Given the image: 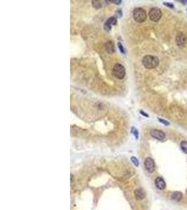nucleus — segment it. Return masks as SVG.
<instances>
[{
	"instance_id": "1",
	"label": "nucleus",
	"mask_w": 187,
	"mask_h": 210,
	"mask_svg": "<svg viewBox=\"0 0 187 210\" xmlns=\"http://www.w3.org/2000/svg\"><path fill=\"white\" fill-rule=\"evenodd\" d=\"M142 64L147 69L156 67L159 64V60L157 57L153 56H146L142 60Z\"/></svg>"
},
{
	"instance_id": "2",
	"label": "nucleus",
	"mask_w": 187,
	"mask_h": 210,
	"mask_svg": "<svg viewBox=\"0 0 187 210\" xmlns=\"http://www.w3.org/2000/svg\"><path fill=\"white\" fill-rule=\"evenodd\" d=\"M132 16L136 22L140 23L145 22L147 18V13L142 8H136L134 9L133 12H132Z\"/></svg>"
},
{
	"instance_id": "3",
	"label": "nucleus",
	"mask_w": 187,
	"mask_h": 210,
	"mask_svg": "<svg viewBox=\"0 0 187 210\" xmlns=\"http://www.w3.org/2000/svg\"><path fill=\"white\" fill-rule=\"evenodd\" d=\"M113 74L118 79H123L126 75L125 67L121 64H116L113 68Z\"/></svg>"
},
{
	"instance_id": "4",
	"label": "nucleus",
	"mask_w": 187,
	"mask_h": 210,
	"mask_svg": "<svg viewBox=\"0 0 187 210\" xmlns=\"http://www.w3.org/2000/svg\"><path fill=\"white\" fill-rule=\"evenodd\" d=\"M149 18L153 22H157L162 17V12L159 8H153L149 11Z\"/></svg>"
},
{
	"instance_id": "5",
	"label": "nucleus",
	"mask_w": 187,
	"mask_h": 210,
	"mask_svg": "<svg viewBox=\"0 0 187 210\" xmlns=\"http://www.w3.org/2000/svg\"><path fill=\"white\" fill-rule=\"evenodd\" d=\"M145 168L149 172H153L155 170V162L151 158H147L145 160Z\"/></svg>"
},
{
	"instance_id": "6",
	"label": "nucleus",
	"mask_w": 187,
	"mask_h": 210,
	"mask_svg": "<svg viewBox=\"0 0 187 210\" xmlns=\"http://www.w3.org/2000/svg\"><path fill=\"white\" fill-rule=\"evenodd\" d=\"M151 135L153 138L156 139L160 141L164 140L165 138V133L162 132L161 130H152L151 131Z\"/></svg>"
},
{
	"instance_id": "7",
	"label": "nucleus",
	"mask_w": 187,
	"mask_h": 210,
	"mask_svg": "<svg viewBox=\"0 0 187 210\" xmlns=\"http://www.w3.org/2000/svg\"><path fill=\"white\" fill-rule=\"evenodd\" d=\"M116 23H117V20H116V18L114 17L110 18L105 22L104 25V30L107 31V32H110L111 29H112V25H116Z\"/></svg>"
},
{
	"instance_id": "8",
	"label": "nucleus",
	"mask_w": 187,
	"mask_h": 210,
	"mask_svg": "<svg viewBox=\"0 0 187 210\" xmlns=\"http://www.w3.org/2000/svg\"><path fill=\"white\" fill-rule=\"evenodd\" d=\"M155 184H156V187L160 190L165 189V186H166L165 180L163 179L162 177H161V176H159V177L156 179Z\"/></svg>"
},
{
	"instance_id": "9",
	"label": "nucleus",
	"mask_w": 187,
	"mask_h": 210,
	"mask_svg": "<svg viewBox=\"0 0 187 210\" xmlns=\"http://www.w3.org/2000/svg\"><path fill=\"white\" fill-rule=\"evenodd\" d=\"M186 42V35L182 34V33H180L177 35L176 37V43L178 46H183L185 43Z\"/></svg>"
},
{
	"instance_id": "10",
	"label": "nucleus",
	"mask_w": 187,
	"mask_h": 210,
	"mask_svg": "<svg viewBox=\"0 0 187 210\" xmlns=\"http://www.w3.org/2000/svg\"><path fill=\"white\" fill-rule=\"evenodd\" d=\"M135 195L136 199L140 200H142L145 198V193L142 188H138L135 191Z\"/></svg>"
},
{
	"instance_id": "11",
	"label": "nucleus",
	"mask_w": 187,
	"mask_h": 210,
	"mask_svg": "<svg viewBox=\"0 0 187 210\" xmlns=\"http://www.w3.org/2000/svg\"><path fill=\"white\" fill-rule=\"evenodd\" d=\"M183 195L180 191H175L171 195V199L175 202H180L182 199Z\"/></svg>"
},
{
	"instance_id": "12",
	"label": "nucleus",
	"mask_w": 187,
	"mask_h": 210,
	"mask_svg": "<svg viewBox=\"0 0 187 210\" xmlns=\"http://www.w3.org/2000/svg\"><path fill=\"white\" fill-rule=\"evenodd\" d=\"M105 46H106L107 51L110 54H112L114 52V50H115L114 46V44H113L112 42H108L106 44V45H105Z\"/></svg>"
},
{
	"instance_id": "13",
	"label": "nucleus",
	"mask_w": 187,
	"mask_h": 210,
	"mask_svg": "<svg viewBox=\"0 0 187 210\" xmlns=\"http://www.w3.org/2000/svg\"><path fill=\"white\" fill-rule=\"evenodd\" d=\"M181 149L182 150V151L184 153V154H187V142L186 141H182L180 144Z\"/></svg>"
},
{
	"instance_id": "14",
	"label": "nucleus",
	"mask_w": 187,
	"mask_h": 210,
	"mask_svg": "<svg viewBox=\"0 0 187 210\" xmlns=\"http://www.w3.org/2000/svg\"><path fill=\"white\" fill-rule=\"evenodd\" d=\"M93 7L95 9H99L102 7V1H92Z\"/></svg>"
},
{
	"instance_id": "15",
	"label": "nucleus",
	"mask_w": 187,
	"mask_h": 210,
	"mask_svg": "<svg viewBox=\"0 0 187 210\" xmlns=\"http://www.w3.org/2000/svg\"><path fill=\"white\" fill-rule=\"evenodd\" d=\"M131 132L133 134L134 136L136 139H138V136H139V132H138V130L135 128V127H132L131 128Z\"/></svg>"
},
{
	"instance_id": "16",
	"label": "nucleus",
	"mask_w": 187,
	"mask_h": 210,
	"mask_svg": "<svg viewBox=\"0 0 187 210\" xmlns=\"http://www.w3.org/2000/svg\"><path fill=\"white\" fill-rule=\"evenodd\" d=\"M118 49H119V50L121 51V53L122 54H126V51H125V49H124V47L123 45L121 44V42H118Z\"/></svg>"
},
{
	"instance_id": "17",
	"label": "nucleus",
	"mask_w": 187,
	"mask_h": 210,
	"mask_svg": "<svg viewBox=\"0 0 187 210\" xmlns=\"http://www.w3.org/2000/svg\"><path fill=\"white\" fill-rule=\"evenodd\" d=\"M131 160H132V163L135 165V166L137 167L138 165H139V161H138L137 158H136V157H134V156L131 157Z\"/></svg>"
},
{
	"instance_id": "18",
	"label": "nucleus",
	"mask_w": 187,
	"mask_h": 210,
	"mask_svg": "<svg viewBox=\"0 0 187 210\" xmlns=\"http://www.w3.org/2000/svg\"><path fill=\"white\" fill-rule=\"evenodd\" d=\"M158 120H159V122H161V123H163V124H164L165 125H170V123H169L168 121H165V120H164V119H160V118H158Z\"/></svg>"
},
{
	"instance_id": "19",
	"label": "nucleus",
	"mask_w": 187,
	"mask_h": 210,
	"mask_svg": "<svg viewBox=\"0 0 187 210\" xmlns=\"http://www.w3.org/2000/svg\"><path fill=\"white\" fill-rule=\"evenodd\" d=\"M163 4L167 6V7L171 8V9H174V5L172 4V3H167V2H164L163 3Z\"/></svg>"
},
{
	"instance_id": "20",
	"label": "nucleus",
	"mask_w": 187,
	"mask_h": 210,
	"mask_svg": "<svg viewBox=\"0 0 187 210\" xmlns=\"http://www.w3.org/2000/svg\"><path fill=\"white\" fill-rule=\"evenodd\" d=\"M109 1L116 4H120L121 3V0H116V1H114V0H113V1Z\"/></svg>"
},
{
	"instance_id": "21",
	"label": "nucleus",
	"mask_w": 187,
	"mask_h": 210,
	"mask_svg": "<svg viewBox=\"0 0 187 210\" xmlns=\"http://www.w3.org/2000/svg\"><path fill=\"white\" fill-rule=\"evenodd\" d=\"M140 113H141V114H142V115H143V116H145V117H149V115H148L147 113L144 112V111H140Z\"/></svg>"
},
{
	"instance_id": "22",
	"label": "nucleus",
	"mask_w": 187,
	"mask_h": 210,
	"mask_svg": "<svg viewBox=\"0 0 187 210\" xmlns=\"http://www.w3.org/2000/svg\"><path fill=\"white\" fill-rule=\"evenodd\" d=\"M186 195H187V189H186Z\"/></svg>"
}]
</instances>
